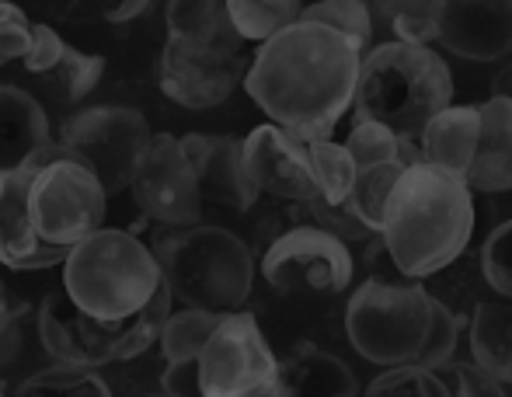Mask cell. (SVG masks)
<instances>
[{
    "label": "cell",
    "instance_id": "6da1fadb",
    "mask_svg": "<svg viewBox=\"0 0 512 397\" xmlns=\"http://www.w3.org/2000/svg\"><path fill=\"white\" fill-rule=\"evenodd\" d=\"M359 63L363 53L345 35L297 21L255 49L244 91L293 140H331V129L352 108Z\"/></svg>",
    "mask_w": 512,
    "mask_h": 397
},
{
    "label": "cell",
    "instance_id": "7a4b0ae2",
    "mask_svg": "<svg viewBox=\"0 0 512 397\" xmlns=\"http://www.w3.org/2000/svg\"><path fill=\"white\" fill-rule=\"evenodd\" d=\"M474 234V192L464 178L432 164H411L398 178L380 220V248L401 279L418 283L450 269Z\"/></svg>",
    "mask_w": 512,
    "mask_h": 397
},
{
    "label": "cell",
    "instance_id": "3957f363",
    "mask_svg": "<svg viewBox=\"0 0 512 397\" xmlns=\"http://www.w3.org/2000/svg\"><path fill=\"white\" fill-rule=\"evenodd\" d=\"M345 335L366 363L384 370H443L453 363L460 317L418 283L366 279L345 303Z\"/></svg>",
    "mask_w": 512,
    "mask_h": 397
},
{
    "label": "cell",
    "instance_id": "277c9868",
    "mask_svg": "<svg viewBox=\"0 0 512 397\" xmlns=\"http://www.w3.org/2000/svg\"><path fill=\"white\" fill-rule=\"evenodd\" d=\"M168 42L161 53V91L192 112L223 105L248 74L244 42L237 39L220 0H171L164 7Z\"/></svg>",
    "mask_w": 512,
    "mask_h": 397
},
{
    "label": "cell",
    "instance_id": "5b68a950",
    "mask_svg": "<svg viewBox=\"0 0 512 397\" xmlns=\"http://www.w3.org/2000/svg\"><path fill=\"white\" fill-rule=\"evenodd\" d=\"M352 105L356 122H373L418 143L422 129L453 105V74L436 49L380 42L363 53Z\"/></svg>",
    "mask_w": 512,
    "mask_h": 397
},
{
    "label": "cell",
    "instance_id": "8992f818",
    "mask_svg": "<svg viewBox=\"0 0 512 397\" xmlns=\"http://www.w3.org/2000/svg\"><path fill=\"white\" fill-rule=\"evenodd\" d=\"M150 251L168 297L185 310L234 314L251 297L255 255L234 230L209 227V223L161 230Z\"/></svg>",
    "mask_w": 512,
    "mask_h": 397
},
{
    "label": "cell",
    "instance_id": "52a82bcc",
    "mask_svg": "<svg viewBox=\"0 0 512 397\" xmlns=\"http://www.w3.org/2000/svg\"><path fill=\"white\" fill-rule=\"evenodd\" d=\"M164 290L154 251L129 230L102 227L63 262V293L81 314L126 324Z\"/></svg>",
    "mask_w": 512,
    "mask_h": 397
},
{
    "label": "cell",
    "instance_id": "ba28073f",
    "mask_svg": "<svg viewBox=\"0 0 512 397\" xmlns=\"http://www.w3.org/2000/svg\"><path fill=\"white\" fill-rule=\"evenodd\" d=\"M171 314V297L161 290L133 321L105 324L95 317L81 314L67 300L63 290L46 293L35 310V331L46 349V356L56 366H74V370H102L112 363L136 359L157 345V335L164 328V317Z\"/></svg>",
    "mask_w": 512,
    "mask_h": 397
},
{
    "label": "cell",
    "instance_id": "9c48e42d",
    "mask_svg": "<svg viewBox=\"0 0 512 397\" xmlns=\"http://www.w3.org/2000/svg\"><path fill=\"white\" fill-rule=\"evenodd\" d=\"M108 196L98 178L70 157H60L56 147L32 168L28 178V216L42 244L74 251L81 241L105 227Z\"/></svg>",
    "mask_w": 512,
    "mask_h": 397
},
{
    "label": "cell",
    "instance_id": "30bf717a",
    "mask_svg": "<svg viewBox=\"0 0 512 397\" xmlns=\"http://www.w3.org/2000/svg\"><path fill=\"white\" fill-rule=\"evenodd\" d=\"M150 136L154 133L140 108L88 105L63 122L53 147L60 157H70L81 168H88L105 189V196H119L129 189L133 164Z\"/></svg>",
    "mask_w": 512,
    "mask_h": 397
},
{
    "label": "cell",
    "instance_id": "8fae6325",
    "mask_svg": "<svg viewBox=\"0 0 512 397\" xmlns=\"http://www.w3.org/2000/svg\"><path fill=\"white\" fill-rule=\"evenodd\" d=\"M279 370L265 331L255 314H223L196 359L199 397H265Z\"/></svg>",
    "mask_w": 512,
    "mask_h": 397
},
{
    "label": "cell",
    "instance_id": "7c38bea8",
    "mask_svg": "<svg viewBox=\"0 0 512 397\" xmlns=\"http://www.w3.org/2000/svg\"><path fill=\"white\" fill-rule=\"evenodd\" d=\"M258 269L265 283L286 297H297V293L300 297H335L349 290L356 258L349 244L324 234L314 223H304V227H290L286 234H279L265 248Z\"/></svg>",
    "mask_w": 512,
    "mask_h": 397
},
{
    "label": "cell",
    "instance_id": "4fadbf2b",
    "mask_svg": "<svg viewBox=\"0 0 512 397\" xmlns=\"http://www.w3.org/2000/svg\"><path fill=\"white\" fill-rule=\"evenodd\" d=\"M129 192L140 213L164 230L196 227L203 216L196 175L182 154V143L171 133H154L140 150L129 175Z\"/></svg>",
    "mask_w": 512,
    "mask_h": 397
},
{
    "label": "cell",
    "instance_id": "5bb4252c",
    "mask_svg": "<svg viewBox=\"0 0 512 397\" xmlns=\"http://www.w3.org/2000/svg\"><path fill=\"white\" fill-rule=\"evenodd\" d=\"M244 171L258 196H276L286 202H310L317 199V182L307 161V143L293 140L279 126L265 122L255 126L241 140Z\"/></svg>",
    "mask_w": 512,
    "mask_h": 397
},
{
    "label": "cell",
    "instance_id": "9a60e30c",
    "mask_svg": "<svg viewBox=\"0 0 512 397\" xmlns=\"http://www.w3.org/2000/svg\"><path fill=\"white\" fill-rule=\"evenodd\" d=\"M436 42L471 63L512 53V0H439Z\"/></svg>",
    "mask_w": 512,
    "mask_h": 397
},
{
    "label": "cell",
    "instance_id": "2e32d148",
    "mask_svg": "<svg viewBox=\"0 0 512 397\" xmlns=\"http://www.w3.org/2000/svg\"><path fill=\"white\" fill-rule=\"evenodd\" d=\"M178 143H182L185 161H189L192 175H196L203 202L234 209V213H248L255 206L258 189L251 185L248 171H244L241 140L220 133H189Z\"/></svg>",
    "mask_w": 512,
    "mask_h": 397
},
{
    "label": "cell",
    "instance_id": "e0dca14e",
    "mask_svg": "<svg viewBox=\"0 0 512 397\" xmlns=\"http://www.w3.org/2000/svg\"><path fill=\"white\" fill-rule=\"evenodd\" d=\"M21 63H25L28 74L39 77V81L53 91V98L63 101V105L91 95L105 74L102 56L74 49L49 25H32V49H28V56Z\"/></svg>",
    "mask_w": 512,
    "mask_h": 397
},
{
    "label": "cell",
    "instance_id": "ac0fdd59",
    "mask_svg": "<svg viewBox=\"0 0 512 397\" xmlns=\"http://www.w3.org/2000/svg\"><path fill=\"white\" fill-rule=\"evenodd\" d=\"M28 178L32 168L0 175V265L14 272H39L67 262L70 251L39 241L28 216Z\"/></svg>",
    "mask_w": 512,
    "mask_h": 397
},
{
    "label": "cell",
    "instance_id": "d6986e66",
    "mask_svg": "<svg viewBox=\"0 0 512 397\" xmlns=\"http://www.w3.org/2000/svg\"><path fill=\"white\" fill-rule=\"evenodd\" d=\"M53 150V129L39 98L0 84V175L39 168Z\"/></svg>",
    "mask_w": 512,
    "mask_h": 397
},
{
    "label": "cell",
    "instance_id": "ffe728a7",
    "mask_svg": "<svg viewBox=\"0 0 512 397\" xmlns=\"http://www.w3.org/2000/svg\"><path fill=\"white\" fill-rule=\"evenodd\" d=\"M265 397H359V380L342 356L317 349L314 342H300L279 370Z\"/></svg>",
    "mask_w": 512,
    "mask_h": 397
},
{
    "label": "cell",
    "instance_id": "44dd1931",
    "mask_svg": "<svg viewBox=\"0 0 512 397\" xmlns=\"http://www.w3.org/2000/svg\"><path fill=\"white\" fill-rule=\"evenodd\" d=\"M464 185L488 196L512 189V101L488 98L478 105V147Z\"/></svg>",
    "mask_w": 512,
    "mask_h": 397
},
{
    "label": "cell",
    "instance_id": "7402d4cb",
    "mask_svg": "<svg viewBox=\"0 0 512 397\" xmlns=\"http://www.w3.org/2000/svg\"><path fill=\"white\" fill-rule=\"evenodd\" d=\"M478 147V105H450L422 129L418 154L422 164L464 178Z\"/></svg>",
    "mask_w": 512,
    "mask_h": 397
},
{
    "label": "cell",
    "instance_id": "603a6c76",
    "mask_svg": "<svg viewBox=\"0 0 512 397\" xmlns=\"http://www.w3.org/2000/svg\"><path fill=\"white\" fill-rule=\"evenodd\" d=\"M471 356L495 384H512V300H485L471 317Z\"/></svg>",
    "mask_w": 512,
    "mask_h": 397
},
{
    "label": "cell",
    "instance_id": "cb8c5ba5",
    "mask_svg": "<svg viewBox=\"0 0 512 397\" xmlns=\"http://www.w3.org/2000/svg\"><path fill=\"white\" fill-rule=\"evenodd\" d=\"M304 7L297 0H227V18L244 46H265L300 21Z\"/></svg>",
    "mask_w": 512,
    "mask_h": 397
},
{
    "label": "cell",
    "instance_id": "d4e9b609",
    "mask_svg": "<svg viewBox=\"0 0 512 397\" xmlns=\"http://www.w3.org/2000/svg\"><path fill=\"white\" fill-rule=\"evenodd\" d=\"M408 171V164L387 161V164H370V168H356V182H352V192L345 199V209L356 216L359 227H366L373 237L380 230V220H384L387 199H391L398 178Z\"/></svg>",
    "mask_w": 512,
    "mask_h": 397
},
{
    "label": "cell",
    "instance_id": "484cf974",
    "mask_svg": "<svg viewBox=\"0 0 512 397\" xmlns=\"http://www.w3.org/2000/svg\"><path fill=\"white\" fill-rule=\"evenodd\" d=\"M223 314H206V310H175V314L164 317V328L157 335L161 345V356L168 366H185L196 363L203 345L209 342L213 328L220 324Z\"/></svg>",
    "mask_w": 512,
    "mask_h": 397
},
{
    "label": "cell",
    "instance_id": "4316f807",
    "mask_svg": "<svg viewBox=\"0 0 512 397\" xmlns=\"http://www.w3.org/2000/svg\"><path fill=\"white\" fill-rule=\"evenodd\" d=\"M307 161L317 182V199L328 206H345L356 182V164H352L349 150L335 140H317L307 143Z\"/></svg>",
    "mask_w": 512,
    "mask_h": 397
},
{
    "label": "cell",
    "instance_id": "83f0119b",
    "mask_svg": "<svg viewBox=\"0 0 512 397\" xmlns=\"http://www.w3.org/2000/svg\"><path fill=\"white\" fill-rule=\"evenodd\" d=\"M349 150L352 164L356 168H370V164H387V161H398V164H422V154H418V143L401 140L394 136L391 129L384 126H373V122H356L349 133V140L342 143Z\"/></svg>",
    "mask_w": 512,
    "mask_h": 397
},
{
    "label": "cell",
    "instance_id": "f1b7e54d",
    "mask_svg": "<svg viewBox=\"0 0 512 397\" xmlns=\"http://www.w3.org/2000/svg\"><path fill=\"white\" fill-rule=\"evenodd\" d=\"M14 397H112L108 384L95 370L74 366H49L14 387Z\"/></svg>",
    "mask_w": 512,
    "mask_h": 397
},
{
    "label": "cell",
    "instance_id": "f546056e",
    "mask_svg": "<svg viewBox=\"0 0 512 397\" xmlns=\"http://www.w3.org/2000/svg\"><path fill=\"white\" fill-rule=\"evenodd\" d=\"M300 21H314V25L345 35L359 53H366L373 39V7L363 4V0H321V4L304 7Z\"/></svg>",
    "mask_w": 512,
    "mask_h": 397
},
{
    "label": "cell",
    "instance_id": "4dcf8cb0",
    "mask_svg": "<svg viewBox=\"0 0 512 397\" xmlns=\"http://www.w3.org/2000/svg\"><path fill=\"white\" fill-rule=\"evenodd\" d=\"M363 397H450L443 377L422 366H394L370 380Z\"/></svg>",
    "mask_w": 512,
    "mask_h": 397
},
{
    "label": "cell",
    "instance_id": "1f68e13d",
    "mask_svg": "<svg viewBox=\"0 0 512 397\" xmlns=\"http://www.w3.org/2000/svg\"><path fill=\"white\" fill-rule=\"evenodd\" d=\"M394 28V42L405 46H429L436 42L439 28V0H411V4H384Z\"/></svg>",
    "mask_w": 512,
    "mask_h": 397
},
{
    "label": "cell",
    "instance_id": "d6a6232c",
    "mask_svg": "<svg viewBox=\"0 0 512 397\" xmlns=\"http://www.w3.org/2000/svg\"><path fill=\"white\" fill-rule=\"evenodd\" d=\"M481 276L499 293V300H512V220L499 223L481 244Z\"/></svg>",
    "mask_w": 512,
    "mask_h": 397
},
{
    "label": "cell",
    "instance_id": "836d02e7",
    "mask_svg": "<svg viewBox=\"0 0 512 397\" xmlns=\"http://www.w3.org/2000/svg\"><path fill=\"white\" fill-rule=\"evenodd\" d=\"M32 49V21L18 4L0 0V67L25 60Z\"/></svg>",
    "mask_w": 512,
    "mask_h": 397
},
{
    "label": "cell",
    "instance_id": "e575fe53",
    "mask_svg": "<svg viewBox=\"0 0 512 397\" xmlns=\"http://www.w3.org/2000/svg\"><path fill=\"white\" fill-rule=\"evenodd\" d=\"M443 377L450 397H506L502 384H495L488 373H481L474 363H446L443 370H436Z\"/></svg>",
    "mask_w": 512,
    "mask_h": 397
},
{
    "label": "cell",
    "instance_id": "d590c367",
    "mask_svg": "<svg viewBox=\"0 0 512 397\" xmlns=\"http://www.w3.org/2000/svg\"><path fill=\"white\" fill-rule=\"evenodd\" d=\"M21 324H25V303L0 279V363H11L18 352Z\"/></svg>",
    "mask_w": 512,
    "mask_h": 397
},
{
    "label": "cell",
    "instance_id": "8d00e7d4",
    "mask_svg": "<svg viewBox=\"0 0 512 397\" xmlns=\"http://www.w3.org/2000/svg\"><path fill=\"white\" fill-rule=\"evenodd\" d=\"M164 394L168 397H199L196 363L168 366V373H164Z\"/></svg>",
    "mask_w": 512,
    "mask_h": 397
},
{
    "label": "cell",
    "instance_id": "74e56055",
    "mask_svg": "<svg viewBox=\"0 0 512 397\" xmlns=\"http://www.w3.org/2000/svg\"><path fill=\"white\" fill-rule=\"evenodd\" d=\"M150 4H122V7H112V11H105L108 21H129V18H140V14H147Z\"/></svg>",
    "mask_w": 512,
    "mask_h": 397
},
{
    "label": "cell",
    "instance_id": "f35d334b",
    "mask_svg": "<svg viewBox=\"0 0 512 397\" xmlns=\"http://www.w3.org/2000/svg\"><path fill=\"white\" fill-rule=\"evenodd\" d=\"M492 98H506V101H512V67L499 70V77L492 81Z\"/></svg>",
    "mask_w": 512,
    "mask_h": 397
},
{
    "label": "cell",
    "instance_id": "ab89813d",
    "mask_svg": "<svg viewBox=\"0 0 512 397\" xmlns=\"http://www.w3.org/2000/svg\"><path fill=\"white\" fill-rule=\"evenodd\" d=\"M0 397H4V380H0Z\"/></svg>",
    "mask_w": 512,
    "mask_h": 397
},
{
    "label": "cell",
    "instance_id": "60d3db41",
    "mask_svg": "<svg viewBox=\"0 0 512 397\" xmlns=\"http://www.w3.org/2000/svg\"><path fill=\"white\" fill-rule=\"evenodd\" d=\"M150 397H168V394H150Z\"/></svg>",
    "mask_w": 512,
    "mask_h": 397
}]
</instances>
